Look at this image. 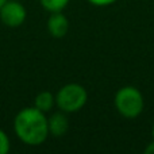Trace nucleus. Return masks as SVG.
Returning a JSON list of instances; mask_svg holds the SVG:
<instances>
[{
  "instance_id": "obj_1",
  "label": "nucleus",
  "mask_w": 154,
  "mask_h": 154,
  "mask_svg": "<svg viewBox=\"0 0 154 154\" xmlns=\"http://www.w3.org/2000/svg\"><path fill=\"white\" fill-rule=\"evenodd\" d=\"M14 131L24 145L39 146L49 137L46 114L34 106L20 109L14 119Z\"/></svg>"
},
{
  "instance_id": "obj_2",
  "label": "nucleus",
  "mask_w": 154,
  "mask_h": 154,
  "mask_svg": "<svg viewBox=\"0 0 154 154\" xmlns=\"http://www.w3.org/2000/svg\"><path fill=\"white\" fill-rule=\"evenodd\" d=\"M114 104L116 111L127 119H134L139 116L143 111L145 99L142 92L133 85H126L116 91L114 97Z\"/></svg>"
},
{
  "instance_id": "obj_3",
  "label": "nucleus",
  "mask_w": 154,
  "mask_h": 154,
  "mask_svg": "<svg viewBox=\"0 0 154 154\" xmlns=\"http://www.w3.org/2000/svg\"><path fill=\"white\" fill-rule=\"evenodd\" d=\"M88 92L81 84L69 82L58 89L56 95V106L65 114L77 112L87 104Z\"/></svg>"
},
{
  "instance_id": "obj_4",
  "label": "nucleus",
  "mask_w": 154,
  "mask_h": 154,
  "mask_svg": "<svg viewBox=\"0 0 154 154\" xmlns=\"http://www.w3.org/2000/svg\"><path fill=\"white\" fill-rule=\"evenodd\" d=\"M26 18L27 11L19 0H7L0 8V20L11 29L22 26Z\"/></svg>"
},
{
  "instance_id": "obj_5",
  "label": "nucleus",
  "mask_w": 154,
  "mask_h": 154,
  "mask_svg": "<svg viewBox=\"0 0 154 154\" xmlns=\"http://www.w3.org/2000/svg\"><path fill=\"white\" fill-rule=\"evenodd\" d=\"M69 30V20L61 12L50 14L48 19V31L53 38H64Z\"/></svg>"
},
{
  "instance_id": "obj_6",
  "label": "nucleus",
  "mask_w": 154,
  "mask_h": 154,
  "mask_svg": "<svg viewBox=\"0 0 154 154\" xmlns=\"http://www.w3.org/2000/svg\"><path fill=\"white\" fill-rule=\"evenodd\" d=\"M48 127H49V135L51 137H62L66 134L68 127H69V120L65 112L58 111L53 112L48 118Z\"/></svg>"
},
{
  "instance_id": "obj_7",
  "label": "nucleus",
  "mask_w": 154,
  "mask_h": 154,
  "mask_svg": "<svg viewBox=\"0 0 154 154\" xmlns=\"http://www.w3.org/2000/svg\"><path fill=\"white\" fill-rule=\"evenodd\" d=\"M56 106V96L49 91H43L39 92L34 99V107L38 108L42 112H49L53 109V107Z\"/></svg>"
},
{
  "instance_id": "obj_8",
  "label": "nucleus",
  "mask_w": 154,
  "mask_h": 154,
  "mask_svg": "<svg viewBox=\"0 0 154 154\" xmlns=\"http://www.w3.org/2000/svg\"><path fill=\"white\" fill-rule=\"evenodd\" d=\"M70 0H39L41 5L45 8L48 12L53 14V12H61Z\"/></svg>"
},
{
  "instance_id": "obj_9",
  "label": "nucleus",
  "mask_w": 154,
  "mask_h": 154,
  "mask_svg": "<svg viewBox=\"0 0 154 154\" xmlns=\"http://www.w3.org/2000/svg\"><path fill=\"white\" fill-rule=\"evenodd\" d=\"M11 149V142L4 130L0 128V154H7Z\"/></svg>"
},
{
  "instance_id": "obj_10",
  "label": "nucleus",
  "mask_w": 154,
  "mask_h": 154,
  "mask_svg": "<svg viewBox=\"0 0 154 154\" xmlns=\"http://www.w3.org/2000/svg\"><path fill=\"white\" fill-rule=\"evenodd\" d=\"M92 5H96V7H107V5L114 4L116 0H88Z\"/></svg>"
},
{
  "instance_id": "obj_11",
  "label": "nucleus",
  "mask_w": 154,
  "mask_h": 154,
  "mask_svg": "<svg viewBox=\"0 0 154 154\" xmlns=\"http://www.w3.org/2000/svg\"><path fill=\"white\" fill-rule=\"evenodd\" d=\"M145 153H146V154H154V141L150 142V143L146 146V149H145Z\"/></svg>"
},
{
  "instance_id": "obj_12",
  "label": "nucleus",
  "mask_w": 154,
  "mask_h": 154,
  "mask_svg": "<svg viewBox=\"0 0 154 154\" xmlns=\"http://www.w3.org/2000/svg\"><path fill=\"white\" fill-rule=\"evenodd\" d=\"M5 2H7V0H0V8H2L3 7V4H4V3Z\"/></svg>"
},
{
  "instance_id": "obj_13",
  "label": "nucleus",
  "mask_w": 154,
  "mask_h": 154,
  "mask_svg": "<svg viewBox=\"0 0 154 154\" xmlns=\"http://www.w3.org/2000/svg\"><path fill=\"white\" fill-rule=\"evenodd\" d=\"M152 135H153V138H154V123H153V127H152Z\"/></svg>"
},
{
  "instance_id": "obj_14",
  "label": "nucleus",
  "mask_w": 154,
  "mask_h": 154,
  "mask_svg": "<svg viewBox=\"0 0 154 154\" xmlns=\"http://www.w3.org/2000/svg\"><path fill=\"white\" fill-rule=\"evenodd\" d=\"M19 2H20V0H19Z\"/></svg>"
}]
</instances>
